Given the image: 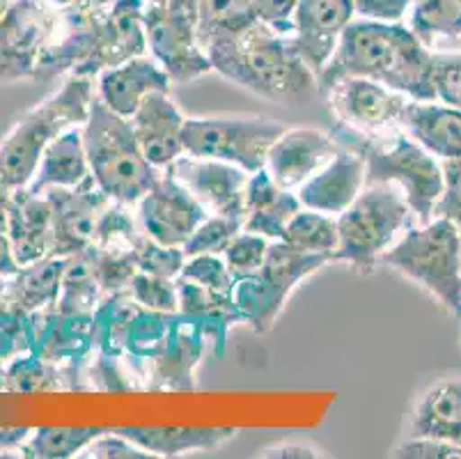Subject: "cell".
Listing matches in <instances>:
<instances>
[{
  "label": "cell",
  "instance_id": "d590c367",
  "mask_svg": "<svg viewBox=\"0 0 461 459\" xmlns=\"http://www.w3.org/2000/svg\"><path fill=\"white\" fill-rule=\"evenodd\" d=\"M69 390L67 377L60 368L51 365L35 352L14 356L5 363V393H65Z\"/></svg>",
  "mask_w": 461,
  "mask_h": 459
},
{
  "label": "cell",
  "instance_id": "44dd1931",
  "mask_svg": "<svg viewBox=\"0 0 461 459\" xmlns=\"http://www.w3.org/2000/svg\"><path fill=\"white\" fill-rule=\"evenodd\" d=\"M367 184V163L358 150L339 145L338 154L296 188L301 207L339 216Z\"/></svg>",
  "mask_w": 461,
  "mask_h": 459
},
{
  "label": "cell",
  "instance_id": "94428289",
  "mask_svg": "<svg viewBox=\"0 0 461 459\" xmlns=\"http://www.w3.org/2000/svg\"><path fill=\"white\" fill-rule=\"evenodd\" d=\"M3 7H5V0H0V12H3Z\"/></svg>",
  "mask_w": 461,
  "mask_h": 459
},
{
  "label": "cell",
  "instance_id": "f5cc1de1",
  "mask_svg": "<svg viewBox=\"0 0 461 459\" xmlns=\"http://www.w3.org/2000/svg\"><path fill=\"white\" fill-rule=\"evenodd\" d=\"M393 457H434V459H461V445L438 439H406L393 450Z\"/></svg>",
  "mask_w": 461,
  "mask_h": 459
},
{
  "label": "cell",
  "instance_id": "5b68a950",
  "mask_svg": "<svg viewBox=\"0 0 461 459\" xmlns=\"http://www.w3.org/2000/svg\"><path fill=\"white\" fill-rule=\"evenodd\" d=\"M330 133L338 145L358 150L366 157L367 184H395L404 193L418 225L434 221L436 205L443 196V161L404 129L370 141L339 124H333Z\"/></svg>",
  "mask_w": 461,
  "mask_h": 459
},
{
  "label": "cell",
  "instance_id": "6f0895ef",
  "mask_svg": "<svg viewBox=\"0 0 461 459\" xmlns=\"http://www.w3.org/2000/svg\"><path fill=\"white\" fill-rule=\"evenodd\" d=\"M10 197L12 188H7L5 184L0 182V233L7 230V209H10Z\"/></svg>",
  "mask_w": 461,
  "mask_h": 459
},
{
  "label": "cell",
  "instance_id": "1f68e13d",
  "mask_svg": "<svg viewBox=\"0 0 461 459\" xmlns=\"http://www.w3.org/2000/svg\"><path fill=\"white\" fill-rule=\"evenodd\" d=\"M406 25L431 53L461 50V0H413Z\"/></svg>",
  "mask_w": 461,
  "mask_h": 459
},
{
  "label": "cell",
  "instance_id": "2e32d148",
  "mask_svg": "<svg viewBox=\"0 0 461 459\" xmlns=\"http://www.w3.org/2000/svg\"><path fill=\"white\" fill-rule=\"evenodd\" d=\"M142 233L163 246L184 248L193 233L209 216L200 205L170 172L161 170L157 182L136 205Z\"/></svg>",
  "mask_w": 461,
  "mask_h": 459
},
{
  "label": "cell",
  "instance_id": "6da1fadb",
  "mask_svg": "<svg viewBox=\"0 0 461 459\" xmlns=\"http://www.w3.org/2000/svg\"><path fill=\"white\" fill-rule=\"evenodd\" d=\"M431 74L434 53L413 35L406 21L385 23L356 16L317 76V90L326 95L342 78H367L413 101H436Z\"/></svg>",
  "mask_w": 461,
  "mask_h": 459
},
{
  "label": "cell",
  "instance_id": "c3c4849f",
  "mask_svg": "<svg viewBox=\"0 0 461 459\" xmlns=\"http://www.w3.org/2000/svg\"><path fill=\"white\" fill-rule=\"evenodd\" d=\"M81 457L87 459H154L148 450H142L140 445L133 444L131 439H127L124 435H120L117 429L111 432H102L96 436L86 450H83Z\"/></svg>",
  "mask_w": 461,
  "mask_h": 459
},
{
  "label": "cell",
  "instance_id": "9f6ffc18",
  "mask_svg": "<svg viewBox=\"0 0 461 459\" xmlns=\"http://www.w3.org/2000/svg\"><path fill=\"white\" fill-rule=\"evenodd\" d=\"M19 271V262L14 260L7 233H0V276L10 278Z\"/></svg>",
  "mask_w": 461,
  "mask_h": 459
},
{
  "label": "cell",
  "instance_id": "30bf717a",
  "mask_svg": "<svg viewBox=\"0 0 461 459\" xmlns=\"http://www.w3.org/2000/svg\"><path fill=\"white\" fill-rule=\"evenodd\" d=\"M285 129L283 122L264 115L186 117L184 151L232 163L253 175L267 166L271 145Z\"/></svg>",
  "mask_w": 461,
  "mask_h": 459
},
{
  "label": "cell",
  "instance_id": "f546056e",
  "mask_svg": "<svg viewBox=\"0 0 461 459\" xmlns=\"http://www.w3.org/2000/svg\"><path fill=\"white\" fill-rule=\"evenodd\" d=\"M117 432L163 459L216 450L237 436L234 427H117Z\"/></svg>",
  "mask_w": 461,
  "mask_h": 459
},
{
  "label": "cell",
  "instance_id": "681fc988",
  "mask_svg": "<svg viewBox=\"0 0 461 459\" xmlns=\"http://www.w3.org/2000/svg\"><path fill=\"white\" fill-rule=\"evenodd\" d=\"M434 218H447L461 233V161H443V196Z\"/></svg>",
  "mask_w": 461,
  "mask_h": 459
},
{
  "label": "cell",
  "instance_id": "4dcf8cb0",
  "mask_svg": "<svg viewBox=\"0 0 461 459\" xmlns=\"http://www.w3.org/2000/svg\"><path fill=\"white\" fill-rule=\"evenodd\" d=\"M67 258L49 255L40 262L19 267L14 276L7 278L5 306L21 310V313H37L44 308H56L60 294L62 273H65Z\"/></svg>",
  "mask_w": 461,
  "mask_h": 459
},
{
  "label": "cell",
  "instance_id": "4fadbf2b",
  "mask_svg": "<svg viewBox=\"0 0 461 459\" xmlns=\"http://www.w3.org/2000/svg\"><path fill=\"white\" fill-rule=\"evenodd\" d=\"M335 124L360 138H381L402 132L409 96L367 78H342L329 92Z\"/></svg>",
  "mask_w": 461,
  "mask_h": 459
},
{
  "label": "cell",
  "instance_id": "f1b7e54d",
  "mask_svg": "<svg viewBox=\"0 0 461 459\" xmlns=\"http://www.w3.org/2000/svg\"><path fill=\"white\" fill-rule=\"evenodd\" d=\"M90 161H87L83 126H71L62 132L51 145L46 147L40 159L35 177L28 184V191L44 193L56 187H78L90 179Z\"/></svg>",
  "mask_w": 461,
  "mask_h": 459
},
{
  "label": "cell",
  "instance_id": "f6af8a7d",
  "mask_svg": "<svg viewBox=\"0 0 461 459\" xmlns=\"http://www.w3.org/2000/svg\"><path fill=\"white\" fill-rule=\"evenodd\" d=\"M182 278L193 280V283L204 285L209 289H216L221 294L234 292V276L230 273L228 264H225L223 255H193L184 262Z\"/></svg>",
  "mask_w": 461,
  "mask_h": 459
},
{
  "label": "cell",
  "instance_id": "836d02e7",
  "mask_svg": "<svg viewBox=\"0 0 461 459\" xmlns=\"http://www.w3.org/2000/svg\"><path fill=\"white\" fill-rule=\"evenodd\" d=\"M106 294L99 285L90 252L86 251L67 258L56 308L67 315H92Z\"/></svg>",
  "mask_w": 461,
  "mask_h": 459
},
{
  "label": "cell",
  "instance_id": "816d5d0a",
  "mask_svg": "<svg viewBox=\"0 0 461 459\" xmlns=\"http://www.w3.org/2000/svg\"><path fill=\"white\" fill-rule=\"evenodd\" d=\"M413 0H354L356 16L385 23H402L409 16Z\"/></svg>",
  "mask_w": 461,
  "mask_h": 459
},
{
  "label": "cell",
  "instance_id": "7c38bea8",
  "mask_svg": "<svg viewBox=\"0 0 461 459\" xmlns=\"http://www.w3.org/2000/svg\"><path fill=\"white\" fill-rule=\"evenodd\" d=\"M60 10L51 0H5L0 12V81L32 78L56 40Z\"/></svg>",
  "mask_w": 461,
  "mask_h": 459
},
{
  "label": "cell",
  "instance_id": "60d3db41",
  "mask_svg": "<svg viewBox=\"0 0 461 459\" xmlns=\"http://www.w3.org/2000/svg\"><path fill=\"white\" fill-rule=\"evenodd\" d=\"M244 230V221L230 216H218V214H209L203 221V225L193 233L188 239L184 252L186 258L193 255H223L225 248L230 246L234 237Z\"/></svg>",
  "mask_w": 461,
  "mask_h": 459
},
{
  "label": "cell",
  "instance_id": "d6a6232c",
  "mask_svg": "<svg viewBox=\"0 0 461 459\" xmlns=\"http://www.w3.org/2000/svg\"><path fill=\"white\" fill-rule=\"evenodd\" d=\"M138 308L140 306L133 301L129 289L104 297V301L92 313L95 315L96 353H102L106 359H124L129 326H131Z\"/></svg>",
  "mask_w": 461,
  "mask_h": 459
},
{
  "label": "cell",
  "instance_id": "8d00e7d4",
  "mask_svg": "<svg viewBox=\"0 0 461 459\" xmlns=\"http://www.w3.org/2000/svg\"><path fill=\"white\" fill-rule=\"evenodd\" d=\"M283 242L301 252L333 255L335 262V251H338L339 243L338 216L301 207L285 227Z\"/></svg>",
  "mask_w": 461,
  "mask_h": 459
},
{
  "label": "cell",
  "instance_id": "7bdbcfd3",
  "mask_svg": "<svg viewBox=\"0 0 461 459\" xmlns=\"http://www.w3.org/2000/svg\"><path fill=\"white\" fill-rule=\"evenodd\" d=\"M269 246L271 239L249 233V230H241L223 252V260L228 264L230 273L234 276V280L258 273L264 267V262H267Z\"/></svg>",
  "mask_w": 461,
  "mask_h": 459
},
{
  "label": "cell",
  "instance_id": "680465c9",
  "mask_svg": "<svg viewBox=\"0 0 461 459\" xmlns=\"http://www.w3.org/2000/svg\"><path fill=\"white\" fill-rule=\"evenodd\" d=\"M0 393H5V361L0 359Z\"/></svg>",
  "mask_w": 461,
  "mask_h": 459
},
{
  "label": "cell",
  "instance_id": "603a6c76",
  "mask_svg": "<svg viewBox=\"0 0 461 459\" xmlns=\"http://www.w3.org/2000/svg\"><path fill=\"white\" fill-rule=\"evenodd\" d=\"M7 239L19 267L53 255V207L46 193L14 188L7 209Z\"/></svg>",
  "mask_w": 461,
  "mask_h": 459
},
{
  "label": "cell",
  "instance_id": "7a4b0ae2",
  "mask_svg": "<svg viewBox=\"0 0 461 459\" xmlns=\"http://www.w3.org/2000/svg\"><path fill=\"white\" fill-rule=\"evenodd\" d=\"M149 0H113L102 10H60L56 40L40 58L32 81L58 76H99L148 53L145 10Z\"/></svg>",
  "mask_w": 461,
  "mask_h": 459
},
{
  "label": "cell",
  "instance_id": "8fae6325",
  "mask_svg": "<svg viewBox=\"0 0 461 459\" xmlns=\"http://www.w3.org/2000/svg\"><path fill=\"white\" fill-rule=\"evenodd\" d=\"M145 35L149 56L173 83L198 81L213 71L198 40V0H149Z\"/></svg>",
  "mask_w": 461,
  "mask_h": 459
},
{
  "label": "cell",
  "instance_id": "3957f363",
  "mask_svg": "<svg viewBox=\"0 0 461 459\" xmlns=\"http://www.w3.org/2000/svg\"><path fill=\"white\" fill-rule=\"evenodd\" d=\"M212 69L264 99H294L317 90V76L296 50L292 35L255 23L239 35L204 46Z\"/></svg>",
  "mask_w": 461,
  "mask_h": 459
},
{
  "label": "cell",
  "instance_id": "5bb4252c",
  "mask_svg": "<svg viewBox=\"0 0 461 459\" xmlns=\"http://www.w3.org/2000/svg\"><path fill=\"white\" fill-rule=\"evenodd\" d=\"M31 328L32 352L65 372L69 390H83V370L96 352L95 315L44 308L31 313Z\"/></svg>",
  "mask_w": 461,
  "mask_h": 459
},
{
  "label": "cell",
  "instance_id": "db71d44e",
  "mask_svg": "<svg viewBox=\"0 0 461 459\" xmlns=\"http://www.w3.org/2000/svg\"><path fill=\"white\" fill-rule=\"evenodd\" d=\"M31 435V427H0V457L12 454V450H19L21 454V448Z\"/></svg>",
  "mask_w": 461,
  "mask_h": 459
},
{
  "label": "cell",
  "instance_id": "52a82bcc",
  "mask_svg": "<svg viewBox=\"0 0 461 459\" xmlns=\"http://www.w3.org/2000/svg\"><path fill=\"white\" fill-rule=\"evenodd\" d=\"M461 322V233L447 218L411 225L379 260Z\"/></svg>",
  "mask_w": 461,
  "mask_h": 459
},
{
  "label": "cell",
  "instance_id": "83f0119b",
  "mask_svg": "<svg viewBox=\"0 0 461 459\" xmlns=\"http://www.w3.org/2000/svg\"><path fill=\"white\" fill-rule=\"evenodd\" d=\"M177 292L179 313L195 319L204 328L213 356H223L230 328L237 326V324H246L232 294H221L182 276H177Z\"/></svg>",
  "mask_w": 461,
  "mask_h": 459
},
{
  "label": "cell",
  "instance_id": "b9f144b4",
  "mask_svg": "<svg viewBox=\"0 0 461 459\" xmlns=\"http://www.w3.org/2000/svg\"><path fill=\"white\" fill-rule=\"evenodd\" d=\"M129 294L140 308L157 310V313H179L177 278L138 271L129 285Z\"/></svg>",
  "mask_w": 461,
  "mask_h": 459
},
{
  "label": "cell",
  "instance_id": "74e56055",
  "mask_svg": "<svg viewBox=\"0 0 461 459\" xmlns=\"http://www.w3.org/2000/svg\"><path fill=\"white\" fill-rule=\"evenodd\" d=\"M106 432L104 427H37L21 448L28 459H69L81 457L83 450Z\"/></svg>",
  "mask_w": 461,
  "mask_h": 459
},
{
  "label": "cell",
  "instance_id": "9c48e42d",
  "mask_svg": "<svg viewBox=\"0 0 461 459\" xmlns=\"http://www.w3.org/2000/svg\"><path fill=\"white\" fill-rule=\"evenodd\" d=\"M333 262V255L301 252L287 246L283 239H276L269 246L267 262L258 273L239 278L234 283V303L244 315L246 326L255 334H269L278 322L285 303L305 278L321 271Z\"/></svg>",
  "mask_w": 461,
  "mask_h": 459
},
{
  "label": "cell",
  "instance_id": "11a10c76",
  "mask_svg": "<svg viewBox=\"0 0 461 459\" xmlns=\"http://www.w3.org/2000/svg\"><path fill=\"white\" fill-rule=\"evenodd\" d=\"M259 457H264V459L267 457L312 459V457H321V453H317V448H312V445H305V444H278V445H274V448H267L264 453H259Z\"/></svg>",
  "mask_w": 461,
  "mask_h": 459
},
{
  "label": "cell",
  "instance_id": "484cf974",
  "mask_svg": "<svg viewBox=\"0 0 461 459\" xmlns=\"http://www.w3.org/2000/svg\"><path fill=\"white\" fill-rule=\"evenodd\" d=\"M402 129L438 161H461V111L441 101H409Z\"/></svg>",
  "mask_w": 461,
  "mask_h": 459
},
{
  "label": "cell",
  "instance_id": "ab89813d",
  "mask_svg": "<svg viewBox=\"0 0 461 459\" xmlns=\"http://www.w3.org/2000/svg\"><path fill=\"white\" fill-rule=\"evenodd\" d=\"M90 252L92 264H95V273L99 278L104 294H117L127 292L131 285L133 276L138 273L136 260H133V251H117V248H87Z\"/></svg>",
  "mask_w": 461,
  "mask_h": 459
},
{
  "label": "cell",
  "instance_id": "ac0fdd59",
  "mask_svg": "<svg viewBox=\"0 0 461 459\" xmlns=\"http://www.w3.org/2000/svg\"><path fill=\"white\" fill-rule=\"evenodd\" d=\"M44 193L53 207V255L71 258L95 246L99 216L111 202L95 177L78 187H56Z\"/></svg>",
  "mask_w": 461,
  "mask_h": 459
},
{
  "label": "cell",
  "instance_id": "d6986e66",
  "mask_svg": "<svg viewBox=\"0 0 461 459\" xmlns=\"http://www.w3.org/2000/svg\"><path fill=\"white\" fill-rule=\"evenodd\" d=\"M354 19V0H301L294 12L292 40L314 76L329 65Z\"/></svg>",
  "mask_w": 461,
  "mask_h": 459
},
{
  "label": "cell",
  "instance_id": "ee69618b",
  "mask_svg": "<svg viewBox=\"0 0 461 459\" xmlns=\"http://www.w3.org/2000/svg\"><path fill=\"white\" fill-rule=\"evenodd\" d=\"M133 260H136L138 271L163 278H177L182 273L184 262H186V252H184V248L163 246L148 234H142L133 246Z\"/></svg>",
  "mask_w": 461,
  "mask_h": 459
},
{
  "label": "cell",
  "instance_id": "277c9868",
  "mask_svg": "<svg viewBox=\"0 0 461 459\" xmlns=\"http://www.w3.org/2000/svg\"><path fill=\"white\" fill-rule=\"evenodd\" d=\"M95 95V76H65L62 86L31 108L0 141V182L12 191L28 187L46 147L71 126L86 124Z\"/></svg>",
  "mask_w": 461,
  "mask_h": 459
},
{
  "label": "cell",
  "instance_id": "e575fe53",
  "mask_svg": "<svg viewBox=\"0 0 461 459\" xmlns=\"http://www.w3.org/2000/svg\"><path fill=\"white\" fill-rule=\"evenodd\" d=\"M259 23L250 0H200L198 3V40L207 46L223 37L239 35Z\"/></svg>",
  "mask_w": 461,
  "mask_h": 459
},
{
  "label": "cell",
  "instance_id": "ffe728a7",
  "mask_svg": "<svg viewBox=\"0 0 461 459\" xmlns=\"http://www.w3.org/2000/svg\"><path fill=\"white\" fill-rule=\"evenodd\" d=\"M338 150L339 145L330 132H321L314 126H294L285 129L271 145L264 168L276 184L296 191L314 172H320Z\"/></svg>",
  "mask_w": 461,
  "mask_h": 459
},
{
  "label": "cell",
  "instance_id": "7402d4cb",
  "mask_svg": "<svg viewBox=\"0 0 461 459\" xmlns=\"http://www.w3.org/2000/svg\"><path fill=\"white\" fill-rule=\"evenodd\" d=\"M184 124L186 115L179 111L170 92H152L131 117L142 154L158 170H166L184 154Z\"/></svg>",
  "mask_w": 461,
  "mask_h": 459
},
{
  "label": "cell",
  "instance_id": "91938a15",
  "mask_svg": "<svg viewBox=\"0 0 461 459\" xmlns=\"http://www.w3.org/2000/svg\"><path fill=\"white\" fill-rule=\"evenodd\" d=\"M5 285H7V278L0 276V308L5 306Z\"/></svg>",
  "mask_w": 461,
  "mask_h": 459
},
{
  "label": "cell",
  "instance_id": "e0dca14e",
  "mask_svg": "<svg viewBox=\"0 0 461 459\" xmlns=\"http://www.w3.org/2000/svg\"><path fill=\"white\" fill-rule=\"evenodd\" d=\"M166 172H170L209 214L244 221L246 188L250 179V172L244 168L184 151L166 168Z\"/></svg>",
  "mask_w": 461,
  "mask_h": 459
},
{
  "label": "cell",
  "instance_id": "f35d334b",
  "mask_svg": "<svg viewBox=\"0 0 461 459\" xmlns=\"http://www.w3.org/2000/svg\"><path fill=\"white\" fill-rule=\"evenodd\" d=\"M142 227L138 212L131 205L111 200L99 216L95 246L117 248V251H133L138 239L142 237Z\"/></svg>",
  "mask_w": 461,
  "mask_h": 459
},
{
  "label": "cell",
  "instance_id": "cb8c5ba5",
  "mask_svg": "<svg viewBox=\"0 0 461 459\" xmlns=\"http://www.w3.org/2000/svg\"><path fill=\"white\" fill-rule=\"evenodd\" d=\"M170 86L173 81L166 69L145 53L96 76V96L117 115L131 120L152 92H170Z\"/></svg>",
  "mask_w": 461,
  "mask_h": 459
},
{
  "label": "cell",
  "instance_id": "f907efd6",
  "mask_svg": "<svg viewBox=\"0 0 461 459\" xmlns=\"http://www.w3.org/2000/svg\"><path fill=\"white\" fill-rule=\"evenodd\" d=\"M301 0H250L259 23L276 31L278 35H292L294 28V12Z\"/></svg>",
  "mask_w": 461,
  "mask_h": 459
},
{
  "label": "cell",
  "instance_id": "7dc6e473",
  "mask_svg": "<svg viewBox=\"0 0 461 459\" xmlns=\"http://www.w3.org/2000/svg\"><path fill=\"white\" fill-rule=\"evenodd\" d=\"M434 83L436 101L461 111V50L434 53Z\"/></svg>",
  "mask_w": 461,
  "mask_h": 459
},
{
  "label": "cell",
  "instance_id": "4316f807",
  "mask_svg": "<svg viewBox=\"0 0 461 459\" xmlns=\"http://www.w3.org/2000/svg\"><path fill=\"white\" fill-rule=\"evenodd\" d=\"M299 209L301 200L296 191H289V188L276 184L267 168L250 175L249 188H246L244 230L262 234L271 242L283 239L285 227Z\"/></svg>",
  "mask_w": 461,
  "mask_h": 459
},
{
  "label": "cell",
  "instance_id": "9a60e30c",
  "mask_svg": "<svg viewBox=\"0 0 461 459\" xmlns=\"http://www.w3.org/2000/svg\"><path fill=\"white\" fill-rule=\"evenodd\" d=\"M209 344L204 328L182 313L173 315V324L158 353L140 372V390L188 393L198 389V368Z\"/></svg>",
  "mask_w": 461,
  "mask_h": 459
},
{
  "label": "cell",
  "instance_id": "d4e9b609",
  "mask_svg": "<svg viewBox=\"0 0 461 459\" xmlns=\"http://www.w3.org/2000/svg\"><path fill=\"white\" fill-rule=\"evenodd\" d=\"M404 436L461 445V377L436 379L413 399Z\"/></svg>",
  "mask_w": 461,
  "mask_h": 459
},
{
  "label": "cell",
  "instance_id": "ba28073f",
  "mask_svg": "<svg viewBox=\"0 0 461 459\" xmlns=\"http://www.w3.org/2000/svg\"><path fill=\"white\" fill-rule=\"evenodd\" d=\"M413 221L409 202L395 184H366L358 197L338 216L339 243L335 262L367 276Z\"/></svg>",
  "mask_w": 461,
  "mask_h": 459
},
{
  "label": "cell",
  "instance_id": "bcb514c9",
  "mask_svg": "<svg viewBox=\"0 0 461 459\" xmlns=\"http://www.w3.org/2000/svg\"><path fill=\"white\" fill-rule=\"evenodd\" d=\"M26 352H32L31 315L3 306L0 308V359L7 363Z\"/></svg>",
  "mask_w": 461,
  "mask_h": 459
},
{
  "label": "cell",
  "instance_id": "8992f818",
  "mask_svg": "<svg viewBox=\"0 0 461 459\" xmlns=\"http://www.w3.org/2000/svg\"><path fill=\"white\" fill-rule=\"evenodd\" d=\"M83 142L96 187L111 200L136 207L161 175L142 154L131 120L111 111L96 95L83 124Z\"/></svg>",
  "mask_w": 461,
  "mask_h": 459
}]
</instances>
